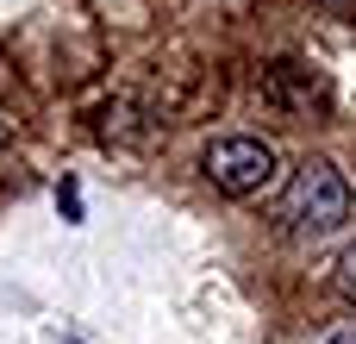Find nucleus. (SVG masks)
<instances>
[{"label":"nucleus","instance_id":"nucleus-1","mask_svg":"<svg viewBox=\"0 0 356 344\" xmlns=\"http://www.w3.org/2000/svg\"><path fill=\"white\" fill-rule=\"evenodd\" d=\"M282 219H288L300 238H325V232H338V226L350 219V188H344V175H338L325 157L300 163L294 182H288V194H282Z\"/></svg>","mask_w":356,"mask_h":344},{"label":"nucleus","instance_id":"nucleus-2","mask_svg":"<svg viewBox=\"0 0 356 344\" xmlns=\"http://www.w3.org/2000/svg\"><path fill=\"white\" fill-rule=\"evenodd\" d=\"M275 169H282V157H275V144H263V138H219V144L207 150L213 188H225V194H238V201L275 188Z\"/></svg>","mask_w":356,"mask_h":344},{"label":"nucleus","instance_id":"nucleus-3","mask_svg":"<svg viewBox=\"0 0 356 344\" xmlns=\"http://www.w3.org/2000/svg\"><path fill=\"white\" fill-rule=\"evenodd\" d=\"M338 295H344V301L356 307V244L344 251V257H338Z\"/></svg>","mask_w":356,"mask_h":344},{"label":"nucleus","instance_id":"nucleus-4","mask_svg":"<svg viewBox=\"0 0 356 344\" xmlns=\"http://www.w3.org/2000/svg\"><path fill=\"white\" fill-rule=\"evenodd\" d=\"M332 344H356V332H338V338H332Z\"/></svg>","mask_w":356,"mask_h":344},{"label":"nucleus","instance_id":"nucleus-5","mask_svg":"<svg viewBox=\"0 0 356 344\" xmlns=\"http://www.w3.org/2000/svg\"><path fill=\"white\" fill-rule=\"evenodd\" d=\"M0 144H6V119H0Z\"/></svg>","mask_w":356,"mask_h":344},{"label":"nucleus","instance_id":"nucleus-6","mask_svg":"<svg viewBox=\"0 0 356 344\" xmlns=\"http://www.w3.org/2000/svg\"><path fill=\"white\" fill-rule=\"evenodd\" d=\"M56 344H81V338H56Z\"/></svg>","mask_w":356,"mask_h":344}]
</instances>
